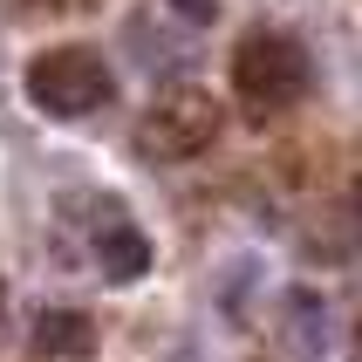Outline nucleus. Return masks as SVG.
<instances>
[{"mask_svg":"<svg viewBox=\"0 0 362 362\" xmlns=\"http://www.w3.org/2000/svg\"><path fill=\"white\" fill-rule=\"evenodd\" d=\"M308 55L301 41L287 35H253L240 41V55H233V89H240V103L253 110V117H281V110H294V103L308 96Z\"/></svg>","mask_w":362,"mask_h":362,"instance_id":"obj_1","label":"nucleus"},{"mask_svg":"<svg viewBox=\"0 0 362 362\" xmlns=\"http://www.w3.org/2000/svg\"><path fill=\"white\" fill-rule=\"evenodd\" d=\"M110 69H103L96 48H48V55L28 62V103L48 110V117H89L110 103Z\"/></svg>","mask_w":362,"mask_h":362,"instance_id":"obj_2","label":"nucleus"},{"mask_svg":"<svg viewBox=\"0 0 362 362\" xmlns=\"http://www.w3.org/2000/svg\"><path fill=\"white\" fill-rule=\"evenodd\" d=\"M212 137H219V103L192 82L164 89L144 117V151H158V158H199Z\"/></svg>","mask_w":362,"mask_h":362,"instance_id":"obj_3","label":"nucleus"},{"mask_svg":"<svg viewBox=\"0 0 362 362\" xmlns=\"http://www.w3.org/2000/svg\"><path fill=\"white\" fill-rule=\"evenodd\" d=\"M96 267L110 274V281H137V274H151V240H144L137 226H110V233H96Z\"/></svg>","mask_w":362,"mask_h":362,"instance_id":"obj_4","label":"nucleus"},{"mask_svg":"<svg viewBox=\"0 0 362 362\" xmlns=\"http://www.w3.org/2000/svg\"><path fill=\"white\" fill-rule=\"evenodd\" d=\"M35 335H41V342H55V356H89V342H96L82 315H41Z\"/></svg>","mask_w":362,"mask_h":362,"instance_id":"obj_5","label":"nucleus"},{"mask_svg":"<svg viewBox=\"0 0 362 362\" xmlns=\"http://www.w3.org/2000/svg\"><path fill=\"white\" fill-rule=\"evenodd\" d=\"M178 7H185L192 21H212V14H219V0H178Z\"/></svg>","mask_w":362,"mask_h":362,"instance_id":"obj_6","label":"nucleus"}]
</instances>
